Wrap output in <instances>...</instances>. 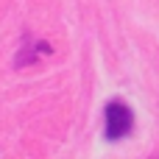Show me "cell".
<instances>
[{
	"instance_id": "obj_1",
	"label": "cell",
	"mask_w": 159,
	"mask_h": 159,
	"mask_svg": "<svg viewBox=\"0 0 159 159\" xmlns=\"http://www.w3.org/2000/svg\"><path fill=\"white\" fill-rule=\"evenodd\" d=\"M103 117H106V140H112V143L123 140L134 129V112L123 101H109Z\"/></svg>"
}]
</instances>
